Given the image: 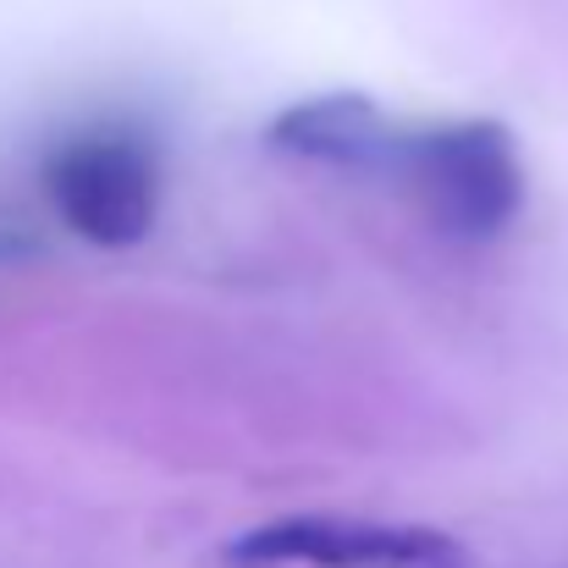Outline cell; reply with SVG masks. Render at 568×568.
Masks as SVG:
<instances>
[{
	"instance_id": "6da1fadb",
	"label": "cell",
	"mask_w": 568,
	"mask_h": 568,
	"mask_svg": "<svg viewBox=\"0 0 568 568\" xmlns=\"http://www.w3.org/2000/svg\"><path fill=\"white\" fill-rule=\"evenodd\" d=\"M392 178L453 237H497L525 204V166L503 122L408 128Z\"/></svg>"
},
{
	"instance_id": "7a4b0ae2",
	"label": "cell",
	"mask_w": 568,
	"mask_h": 568,
	"mask_svg": "<svg viewBox=\"0 0 568 568\" xmlns=\"http://www.w3.org/2000/svg\"><path fill=\"white\" fill-rule=\"evenodd\" d=\"M44 193L83 243L133 248L161 215L155 144L139 133H83L50 155Z\"/></svg>"
},
{
	"instance_id": "3957f363",
	"label": "cell",
	"mask_w": 568,
	"mask_h": 568,
	"mask_svg": "<svg viewBox=\"0 0 568 568\" xmlns=\"http://www.w3.org/2000/svg\"><path fill=\"white\" fill-rule=\"evenodd\" d=\"M458 541L425 525H381L348 514H293L243 530L232 568H458Z\"/></svg>"
},
{
	"instance_id": "277c9868",
	"label": "cell",
	"mask_w": 568,
	"mask_h": 568,
	"mask_svg": "<svg viewBox=\"0 0 568 568\" xmlns=\"http://www.w3.org/2000/svg\"><path fill=\"white\" fill-rule=\"evenodd\" d=\"M403 139L408 128H397L371 94H310L265 128L271 150L348 172H397Z\"/></svg>"
}]
</instances>
